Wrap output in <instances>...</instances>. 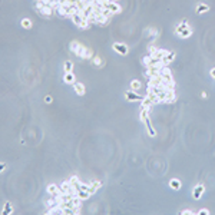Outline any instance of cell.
I'll list each match as a JSON object with an SVG mask.
<instances>
[{
  "mask_svg": "<svg viewBox=\"0 0 215 215\" xmlns=\"http://www.w3.org/2000/svg\"><path fill=\"white\" fill-rule=\"evenodd\" d=\"M149 111L151 109H148V108H144L141 112V121L145 123V126H146V130H148V134L151 135V136H156V130L155 128L152 126V123H151V119H149Z\"/></svg>",
  "mask_w": 215,
  "mask_h": 215,
  "instance_id": "1",
  "label": "cell"
},
{
  "mask_svg": "<svg viewBox=\"0 0 215 215\" xmlns=\"http://www.w3.org/2000/svg\"><path fill=\"white\" fill-rule=\"evenodd\" d=\"M175 32H176V34H178L181 39H188V37L192 36V29L188 26V23H186L185 20H182L178 26L175 27Z\"/></svg>",
  "mask_w": 215,
  "mask_h": 215,
  "instance_id": "2",
  "label": "cell"
},
{
  "mask_svg": "<svg viewBox=\"0 0 215 215\" xmlns=\"http://www.w3.org/2000/svg\"><path fill=\"white\" fill-rule=\"evenodd\" d=\"M36 9L39 10L42 16H45V17H50V16L55 13V9L50 6L49 3L46 2H36Z\"/></svg>",
  "mask_w": 215,
  "mask_h": 215,
  "instance_id": "3",
  "label": "cell"
},
{
  "mask_svg": "<svg viewBox=\"0 0 215 215\" xmlns=\"http://www.w3.org/2000/svg\"><path fill=\"white\" fill-rule=\"evenodd\" d=\"M103 7L111 11L112 15H119L122 11V7L116 2H112V0H103Z\"/></svg>",
  "mask_w": 215,
  "mask_h": 215,
  "instance_id": "4",
  "label": "cell"
},
{
  "mask_svg": "<svg viewBox=\"0 0 215 215\" xmlns=\"http://www.w3.org/2000/svg\"><path fill=\"white\" fill-rule=\"evenodd\" d=\"M144 65L146 67H162V66H165L162 60L155 59L153 56H145L144 57Z\"/></svg>",
  "mask_w": 215,
  "mask_h": 215,
  "instance_id": "5",
  "label": "cell"
},
{
  "mask_svg": "<svg viewBox=\"0 0 215 215\" xmlns=\"http://www.w3.org/2000/svg\"><path fill=\"white\" fill-rule=\"evenodd\" d=\"M75 55L78 56V57H80V59H92L93 57V52L89 48H86V46H83V45H80V48L76 50Z\"/></svg>",
  "mask_w": 215,
  "mask_h": 215,
  "instance_id": "6",
  "label": "cell"
},
{
  "mask_svg": "<svg viewBox=\"0 0 215 215\" xmlns=\"http://www.w3.org/2000/svg\"><path fill=\"white\" fill-rule=\"evenodd\" d=\"M112 49L115 50L116 53H119V55H128L129 53V48H128V45H125V43H121V42H115L113 45H112Z\"/></svg>",
  "mask_w": 215,
  "mask_h": 215,
  "instance_id": "7",
  "label": "cell"
},
{
  "mask_svg": "<svg viewBox=\"0 0 215 215\" xmlns=\"http://www.w3.org/2000/svg\"><path fill=\"white\" fill-rule=\"evenodd\" d=\"M159 75H161V76H162V79H163V80H167V82H169V83H174V85H175L174 76H172V73H171V71H169V69H168L167 66H162V67H161Z\"/></svg>",
  "mask_w": 215,
  "mask_h": 215,
  "instance_id": "8",
  "label": "cell"
},
{
  "mask_svg": "<svg viewBox=\"0 0 215 215\" xmlns=\"http://www.w3.org/2000/svg\"><path fill=\"white\" fill-rule=\"evenodd\" d=\"M125 98L129 100V102H142V99H144L141 95H138V93L135 92V90H132V89L126 90V92H125Z\"/></svg>",
  "mask_w": 215,
  "mask_h": 215,
  "instance_id": "9",
  "label": "cell"
},
{
  "mask_svg": "<svg viewBox=\"0 0 215 215\" xmlns=\"http://www.w3.org/2000/svg\"><path fill=\"white\" fill-rule=\"evenodd\" d=\"M46 192H48V195H50V197H57V195H60V186H57L56 184H49L48 188H46Z\"/></svg>",
  "mask_w": 215,
  "mask_h": 215,
  "instance_id": "10",
  "label": "cell"
},
{
  "mask_svg": "<svg viewBox=\"0 0 215 215\" xmlns=\"http://www.w3.org/2000/svg\"><path fill=\"white\" fill-rule=\"evenodd\" d=\"M204 191H205V186L201 185V184H198V185L194 188V191H192L194 199H201V198H202V195H204Z\"/></svg>",
  "mask_w": 215,
  "mask_h": 215,
  "instance_id": "11",
  "label": "cell"
},
{
  "mask_svg": "<svg viewBox=\"0 0 215 215\" xmlns=\"http://www.w3.org/2000/svg\"><path fill=\"white\" fill-rule=\"evenodd\" d=\"M108 22H109V17L103 16L102 13H95V23H98V25H102V26H106Z\"/></svg>",
  "mask_w": 215,
  "mask_h": 215,
  "instance_id": "12",
  "label": "cell"
},
{
  "mask_svg": "<svg viewBox=\"0 0 215 215\" xmlns=\"http://www.w3.org/2000/svg\"><path fill=\"white\" fill-rule=\"evenodd\" d=\"M63 82L67 83V85H75L76 83V76L73 75V72H66L65 76H63Z\"/></svg>",
  "mask_w": 215,
  "mask_h": 215,
  "instance_id": "13",
  "label": "cell"
},
{
  "mask_svg": "<svg viewBox=\"0 0 215 215\" xmlns=\"http://www.w3.org/2000/svg\"><path fill=\"white\" fill-rule=\"evenodd\" d=\"M75 88V92H76V95H79V96H83L86 93V89H85V85L83 83H80V82H76L73 85Z\"/></svg>",
  "mask_w": 215,
  "mask_h": 215,
  "instance_id": "14",
  "label": "cell"
},
{
  "mask_svg": "<svg viewBox=\"0 0 215 215\" xmlns=\"http://www.w3.org/2000/svg\"><path fill=\"white\" fill-rule=\"evenodd\" d=\"M72 22H73L75 23V25H76V26H80V25H82V23H83V20H85V17H83V16H82V13H80V11H78V13H75V15L73 16H72Z\"/></svg>",
  "mask_w": 215,
  "mask_h": 215,
  "instance_id": "15",
  "label": "cell"
},
{
  "mask_svg": "<svg viewBox=\"0 0 215 215\" xmlns=\"http://www.w3.org/2000/svg\"><path fill=\"white\" fill-rule=\"evenodd\" d=\"M2 214H3V215L13 214V205H11V202H9V201H6V202H4L3 209H2Z\"/></svg>",
  "mask_w": 215,
  "mask_h": 215,
  "instance_id": "16",
  "label": "cell"
},
{
  "mask_svg": "<svg viewBox=\"0 0 215 215\" xmlns=\"http://www.w3.org/2000/svg\"><path fill=\"white\" fill-rule=\"evenodd\" d=\"M209 11V6L205 3H198L197 4V13L198 15H204V13H208Z\"/></svg>",
  "mask_w": 215,
  "mask_h": 215,
  "instance_id": "17",
  "label": "cell"
},
{
  "mask_svg": "<svg viewBox=\"0 0 215 215\" xmlns=\"http://www.w3.org/2000/svg\"><path fill=\"white\" fill-rule=\"evenodd\" d=\"M169 186H171V189H175V191H178V189H181L182 184H181V181H179L178 178H172V179L169 181Z\"/></svg>",
  "mask_w": 215,
  "mask_h": 215,
  "instance_id": "18",
  "label": "cell"
},
{
  "mask_svg": "<svg viewBox=\"0 0 215 215\" xmlns=\"http://www.w3.org/2000/svg\"><path fill=\"white\" fill-rule=\"evenodd\" d=\"M89 186H90L89 192L90 194H95V192H96V189H99L100 186H102V182H100V181H90L89 182Z\"/></svg>",
  "mask_w": 215,
  "mask_h": 215,
  "instance_id": "19",
  "label": "cell"
},
{
  "mask_svg": "<svg viewBox=\"0 0 215 215\" xmlns=\"http://www.w3.org/2000/svg\"><path fill=\"white\" fill-rule=\"evenodd\" d=\"M90 195H92V194L89 192V191H85V189H79L78 192H76V197H79L80 198V199H89L90 198Z\"/></svg>",
  "mask_w": 215,
  "mask_h": 215,
  "instance_id": "20",
  "label": "cell"
},
{
  "mask_svg": "<svg viewBox=\"0 0 215 215\" xmlns=\"http://www.w3.org/2000/svg\"><path fill=\"white\" fill-rule=\"evenodd\" d=\"M168 55V50H165V49H158L153 55H151V56H153L155 59H159V60H162L165 56Z\"/></svg>",
  "mask_w": 215,
  "mask_h": 215,
  "instance_id": "21",
  "label": "cell"
},
{
  "mask_svg": "<svg viewBox=\"0 0 215 215\" xmlns=\"http://www.w3.org/2000/svg\"><path fill=\"white\" fill-rule=\"evenodd\" d=\"M175 52H168V55L165 56V57H163L162 59V62H163V65H165V66H167V65H169L171 62H174V59H175Z\"/></svg>",
  "mask_w": 215,
  "mask_h": 215,
  "instance_id": "22",
  "label": "cell"
},
{
  "mask_svg": "<svg viewBox=\"0 0 215 215\" xmlns=\"http://www.w3.org/2000/svg\"><path fill=\"white\" fill-rule=\"evenodd\" d=\"M152 105H155V103H153V102H152L151 99H149L148 96L142 99V108H148V109H152Z\"/></svg>",
  "mask_w": 215,
  "mask_h": 215,
  "instance_id": "23",
  "label": "cell"
},
{
  "mask_svg": "<svg viewBox=\"0 0 215 215\" xmlns=\"http://www.w3.org/2000/svg\"><path fill=\"white\" fill-rule=\"evenodd\" d=\"M146 96H148V98H149V99L152 100L153 103H159V102H161V100H159V98L156 96L155 93H153V92H152V90H149V89H148V93H146Z\"/></svg>",
  "mask_w": 215,
  "mask_h": 215,
  "instance_id": "24",
  "label": "cell"
},
{
  "mask_svg": "<svg viewBox=\"0 0 215 215\" xmlns=\"http://www.w3.org/2000/svg\"><path fill=\"white\" fill-rule=\"evenodd\" d=\"M20 25H22V27H25V29H30L32 27V20H30L29 17H25V19H22V22H20Z\"/></svg>",
  "mask_w": 215,
  "mask_h": 215,
  "instance_id": "25",
  "label": "cell"
},
{
  "mask_svg": "<svg viewBox=\"0 0 215 215\" xmlns=\"http://www.w3.org/2000/svg\"><path fill=\"white\" fill-rule=\"evenodd\" d=\"M63 69H65V72H73V62L66 60V62L63 63Z\"/></svg>",
  "mask_w": 215,
  "mask_h": 215,
  "instance_id": "26",
  "label": "cell"
},
{
  "mask_svg": "<svg viewBox=\"0 0 215 215\" xmlns=\"http://www.w3.org/2000/svg\"><path fill=\"white\" fill-rule=\"evenodd\" d=\"M130 89L135 90V92H136V90H139V89H141V82L136 80V79H134V80L130 82Z\"/></svg>",
  "mask_w": 215,
  "mask_h": 215,
  "instance_id": "27",
  "label": "cell"
},
{
  "mask_svg": "<svg viewBox=\"0 0 215 215\" xmlns=\"http://www.w3.org/2000/svg\"><path fill=\"white\" fill-rule=\"evenodd\" d=\"M93 65L96 67H102L103 66V59H102L100 56H95V57H93Z\"/></svg>",
  "mask_w": 215,
  "mask_h": 215,
  "instance_id": "28",
  "label": "cell"
},
{
  "mask_svg": "<svg viewBox=\"0 0 215 215\" xmlns=\"http://www.w3.org/2000/svg\"><path fill=\"white\" fill-rule=\"evenodd\" d=\"M80 48V43H79L78 40H73V42H71V50L73 53H76V50Z\"/></svg>",
  "mask_w": 215,
  "mask_h": 215,
  "instance_id": "29",
  "label": "cell"
},
{
  "mask_svg": "<svg viewBox=\"0 0 215 215\" xmlns=\"http://www.w3.org/2000/svg\"><path fill=\"white\" fill-rule=\"evenodd\" d=\"M69 182H71V184L75 186V188H76V186H78L79 184H80V181H79V178H78V176H76V175H73V176H71V179H69Z\"/></svg>",
  "mask_w": 215,
  "mask_h": 215,
  "instance_id": "30",
  "label": "cell"
},
{
  "mask_svg": "<svg viewBox=\"0 0 215 215\" xmlns=\"http://www.w3.org/2000/svg\"><path fill=\"white\" fill-rule=\"evenodd\" d=\"M156 50H158V49H156L153 45H149V46H148V52L151 53V55H153V53H155Z\"/></svg>",
  "mask_w": 215,
  "mask_h": 215,
  "instance_id": "31",
  "label": "cell"
},
{
  "mask_svg": "<svg viewBox=\"0 0 215 215\" xmlns=\"http://www.w3.org/2000/svg\"><path fill=\"white\" fill-rule=\"evenodd\" d=\"M181 214L182 215H194V214H197V212H195V211H191V209H184Z\"/></svg>",
  "mask_w": 215,
  "mask_h": 215,
  "instance_id": "32",
  "label": "cell"
},
{
  "mask_svg": "<svg viewBox=\"0 0 215 215\" xmlns=\"http://www.w3.org/2000/svg\"><path fill=\"white\" fill-rule=\"evenodd\" d=\"M148 32H149V33H152V36H156V34H158V30L153 29V27H152V29H149Z\"/></svg>",
  "mask_w": 215,
  "mask_h": 215,
  "instance_id": "33",
  "label": "cell"
},
{
  "mask_svg": "<svg viewBox=\"0 0 215 215\" xmlns=\"http://www.w3.org/2000/svg\"><path fill=\"white\" fill-rule=\"evenodd\" d=\"M52 96H49V95H48V96H45V102H46V103H52Z\"/></svg>",
  "mask_w": 215,
  "mask_h": 215,
  "instance_id": "34",
  "label": "cell"
},
{
  "mask_svg": "<svg viewBox=\"0 0 215 215\" xmlns=\"http://www.w3.org/2000/svg\"><path fill=\"white\" fill-rule=\"evenodd\" d=\"M198 214H205V215H209V211H208V209H201V211H198Z\"/></svg>",
  "mask_w": 215,
  "mask_h": 215,
  "instance_id": "35",
  "label": "cell"
},
{
  "mask_svg": "<svg viewBox=\"0 0 215 215\" xmlns=\"http://www.w3.org/2000/svg\"><path fill=\"white\" fill-rule=\"evenodd\" d=\"M209 75H211V78H212V79H215V67H212V69H211Z\"/></svg>",
  "mask_w": 215,
  "mask_h": 215,
  "instance_id": "36",
  "label": "cell"
},
{
  "mask_svg": "<svg viewBox=\"0 0 215 215\" xmlns=\"http://www.w3.org/2000/svg\"><path fill=\"white\" fill-rule=\"evenodd\" d=\"M4 169H6V163H4V162H3V163H0V171L3 172Z\"/></svg>",
  "mask_w": 215,
  "mask_h": 215,
  "instance_id": "37",
  "label": "cell"
},
{
  "mask_svg": "<svg viewBox=\"0 0 215 215\" xmlns=\"http://www.w3.org/2000/svg\"><path fill=\"white\" fill-rule=\"evenodd\" d=\"M201 96H202V98L205 99V98H207V92H202V93H201Z\"/></svg>",
  "mask_w": 215,
  "mask_h": 215,
  "instance_id": "38",
  "label": "cell"
},
{
  "mask_svg": "<svg viewBox=\"0 0 215 215\" xmlns=\"http://www.w3.org/2000/svg\"><path fill=\"white\" fill-rule=\"evenodd\" d=\"M36 2H46V0H36Z\"/></svg>",
  "mask_w": 215,
  "mask_h": 215,
  "instance_id": "39",
  "label": "cell"
},
{
  "mask_svg": "<svg viewBox=\"0 0 215 215\" xmlns=\"http://www.w3.org/2000/svg\"><path fill=\"white\" fill-rule=\"evenodd\" d=\"M112 2H118V0H112Z\"/></svg>",
  "mask_w": 215,
  "mask_h": 215,
  "instance_id": "40",
  "label": "cell"
}]
</instances>
